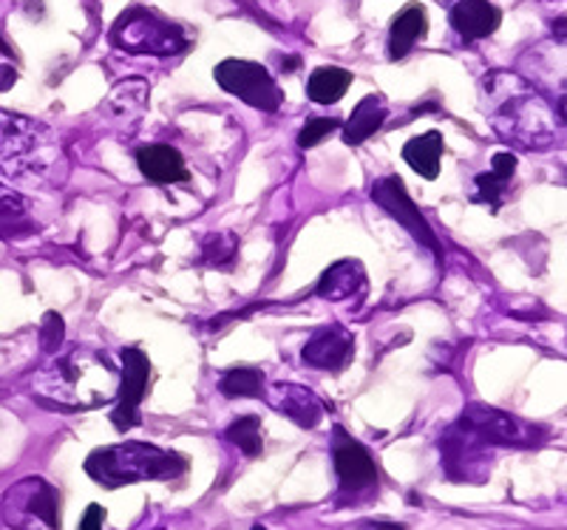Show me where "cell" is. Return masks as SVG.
<instances>
[{
    "instance_id": "cell-1",
    "label": "cell",
    "mask_w": 567,
    "mask_h": 530,
    "mask_svg": "<svg viewBox=\"0 0 567 530\" xmlns=\"http://www.w3.org/2000/svg\"><path fill=\"white\" fill-rule=\"evenodd\" d=\"M482 108L502 140L523 151H547L556 142L559 119L531 82L514 72H491L479 82Z\"/></svg>"
},
{
    "instance_id": "cell-2",
    "label": "cell",
    "mask_w": 567,
    "mask_h": 530,
    "mask_svg": "<svg viewBox=\"0 0 567 530\" xmlns=\"http://www.w3.org/2000/svg\"><path fill=\"white\" fill-rule=\"evenodd\" d=\"M119 372L105 352L94 349H68L52 354L35 375V395L43 405L60 412H91L117 398Z\"/></svg>"
},
{
    "instance_id": "cell-3",
    "label": "cell",
    "mask_w": 567,
    "mask_h": 530,
    "mask_svg": "<svg viewBox=\"0 0 567 530\" xmlns=\"http://www.w3.org/2000/svg\"><path fill=\"white\" fill-rule=\"evenodd\" d=\"M188 457L179 451L159 449L154 442H117V445H105L94 449L86 457V474L94 479L96 486L117 491L123 486L133 482H165V479H177L188 474Z\"/></svg>"
},
{
    "instance_id": "cell-4",
    "label": "cell",
    "mask_w": 567,
    "mask_h": 530,
    "mask_svg": "<svg viewBox=\"0 0 567 530\" xmlns=\"http://www.w3.org/2000/svg\"><path fill=\"white\" fill-rule=\"evenodd\" d=\"M57 168H63V147L52 128L0 108V170L15 179H35Z\"/></svg>"
},
{
    "instance_id": "cell-5",
    "label": "cell",
    "mask_w": 567,
    "mask_h": 530,
    "mask_svg": "<svg viewBox=\"0 0 567 530\" xmlns=\"http://www.w3.org/2000/svg\"><path fill=\"white\" fill-rule=\"evenodd\" d=\"M111 46L126 54L177 57L191 49V37L179 23L168 21L154 9L131 7L111 26Z\"/></svg>"
},
{
    "instance_id": "cell-6",
    "label": "cell",
    "mask_w": 567,
    "mask_h": 530,
    "mask_svg": "<svg viewBox=\"0 0 567 530\" xmlns=\"http://www.w3.org/2000/svg\"><path fill=\"white\" fill-rule=\"evenodd\" d=\"M458 426L479 437L488 449H539L551 437L545 426L523 421L516 414L502 412V409L486 403L465 405L463 414L458 417Z\"/></svg>"
},
{
    "instance_id": "cell-7",
    "label": "cell",
    "mask_w": 567,
    "mask_h": 530,
    "mask_svg": "<svg viewBox=\"0 0 567 530\" xmlns=\"http://www.w3.org/2000/svg\"><path fill=\"white\" fill-rule=\"evenodd\" d=\"M214 77L221 91L239 96L244 105H250L265 114H275L284 105V91L275 77L261 63L253 60L228 57L214 68Z\"/></svg>"
},
{
    "instance_id": "cell-8",
    "label": "cell",
    "mask_w": 567,
    "mask_h": 530,
    "mask_svg": "<svg viewBox=\"0 0 567 530\" xmlns=\"http://www.w3.org/2000/svg\"><path fill=\"white\" fill-rule=\"evenodd\" d=\"M332 463L338 477V500L361 502L377 491V465L366 445L344 431V426L332 428Z\"/></svg>"
},
{
    "instance_id": "cell-9",
    "label": "cell",
    "mask_w": 567,
    "mask_h": 530,
    "mask_svg": "<svg viewBox=\"0 0 567 530\" xmlns=\"http://www.w3.org/2000/svg\"><path fill=\"white\" fill-rule=\"evenodd\" d=\"M3 519L15 530H29L31 522L60 530V494L43 477H26L3 494Z\"/></svg>"
},
{
    "instance_id": "cell-10",
    "label": "cell",
    "mask_w": 567,
    "mask_h": 530,
    "mask_svg": "<svg viewBox=\"0 0 567 530\" xmlns=\"http://www.w3.org/2000/svg\"><path fill=\"white\" fill-rule=\"evenodd\" d=\"M372 202H375L381 210L391 216V219L398 221L400 228L409 233L417 244H423L437 261H442V244L437 238V233L431 230V224L426 221L423 210L414 205V199L405 191V182L398 177V173H391V177H381L375 184H372Z\"/></svg>"
},
{
    "instance_id": "cell-11",
    "label": "cell",
    "mask_w": 567,
    "mask_h": 530,
    "mask_svg": "<svg viewBox=\"0 0 567 530\" xmlns=\"http://www.w3.org/2000/svg\"><path fill=\"white\" fill-rule=\"evenodd\" d=\"M119 361H123V372H119L117 398H114V409H111V423L117 431H131L140 426V403L145 398L147 384H151V361L137 347L123 349Z\"/></svg>"
},
{
    "instance_id": "cell-12",
    "label": "cell",
    "mask_w": 567,
    "mask_h": 530,
    "mask_svg": "<svg viewBox=\"0 0 567 530\" xmlns=\"http://www.w3.org/2000/svg\"><path fill=\"white\" fill-rule=\"evenodd\" d=\"M488 445L472 431H465L463 426H449L440 437V457L442 468L454 482H482L488 477V465H491V454Z\"/></svg>"
},
{
    "instance_id": "cell-13",
    "label": "cell",
    "mask_w": 567,
    "mask_h": 530,
    "mask_svg": "<svg viewBox=\"0 0 567 530\" xmlns=\"http://www.w3.org/2000/svg\"><path fill=\"white\" fill-rule=\"evenodd\" d=\"M355 358V335L340 324L321 326L304 344L301 361L321 372H344Z\"/></svg>"
},
{
    "instance_id": "cell-14",
    "label": "cell",
    "mask_w": 567,
    "mask_h": 530,
    "mask_svg": "<svg viewBox=\"0 0 567 530\" xmlns=\"http://www.w3.org/2000/svg\"><path fill=\"white\" fill-rule=\"evenodd\" d=\"M261 398H265V403L270 405V409L289 417L298 428H315L318 423L324 421L326 414L324 400L318 398L312 389H307V386L279 380V384L265 386Z\"/></svg>"
},
{
    "instance_id": "cell-15",
    "label": "cell",
    "mask_w": 567,
    "mask_h": 530,
    "mask_svg": "<svg viewBox=\"0 0 567 530\" xmlns=\"http://www.w3.org/2000/svg\"><path fill=\"white\" fill-rule=\"evenodd\" d=\"M449 21L465 43H477L500 29L502 12L491 0H449Z\"/></svg>"
},
{
    "instance_id": "cell-16",
    "label": "cell",
    "mask_w": 567,
    "mask_h": 530,
    "mask_svg": "<svg viewBox=\"0 0 567 530\" xmlns=\"http://www.w3.org/2000/svg\"><path fill=\"white\" fill-rule=\"evenodd\" d=\"M516 156L511 151H500L491 159V170H482L474 177V205H486L491 214H500L502 205L508 202L511 182L516 177Z\"/></svg>"
},
{
    "instance_id": "cell-17",
    "label": "cell",
    "mask_w": 567,
    "mask_h": 530,
    "mask_svg": "<svg viewBox=\"0 0 567 530\" xmlns=\"http://www.w3.org/2000/svg\"><path fill=\"white\" fill-rule=\"evenodd\" d=\"M366 270L358 258H340L335 264L324 270V275L318 279L315 295L330 303L349 301V298H361L366 295Z\"/></svg>"
},
{
    "instance_id": "cell-18",
    "label": "cell",
    "mask_w": 567,
    "mask_h": 530,
    "mask_svg": "<svg viewBox=\"0 0 567 530\" xmlns=\"http://www.w3.org/2000/svg\"><path fill=\"white\" fill-rule=\"evenodd\" d=\"M137 168L151 184H179L191 179L182 154L173 145H163V142L137 147Z\"/></svg>"
},
{
    "instance_id": "cell-19",
    "label": "cell",
    "mask_w": 567,
    "mask_h": 530,
    "mask_svg": "<svg viewBox=\"0 0 567 530\" xmlns=\"http://www.w3.org/2000/svg\"><path fill=\"white\" fill-rule=\"evenodd\" d=\"M428 35V15L423 3H405L389 26V60H403Z\"/></svg>"
},
{
    "instance_id": "cell-20",
    "label": "cell",
    "mask_w": 567,
    "mask_h": 530,
    "mask_svg": "<svg viewBox=\"0 0 567 530\" xmlns=\"http://www.w3.org/2000/svg\"><path fill=\"white\" fill-rule=\"evenodd\" d=\"M386 117H389V108H386L384 96L381 94H369L363 96L361 103L355 105L349 119L340 128V137H344V145L358 147L369 140V137H375L381 128H384Z\"/></svg>"
},
{
    "instance_id": "cell-21",
    "label": "cell",
    "mask_w": 567,
    "mask_h": 530,
    "mask_svg": "<svg viewBox=\"0 0 567 530\" xmlns=\"http://www.w3.org/2000/svg\"><path fill=\"white\" fill-rule=\"evenodd\" d=\"M442 154H446V140H442L440 131H426L421 137H412L403 145V163L417 170L428 182L440 173Z\"/></svg>"
},
{
    "instance_id": "cell-22",
    "label": "cell",
    "mask_w": 567,
    "mask_h": 530,
    "mask_svg": "<svg viewBox=\"0 0 567 530\" xmlns=\"http://www.w3.org/2000/svg\"><path fill=\"white\" fill-rule=\"evenodd\" d=\"M349 86H352V72L338 66H321L307 80V96L318 105H332L347 94Z\"/></svg>"
},
{
    "instance_id": "cell-23",
    "label": "cell",
    "mask_w": 567,
    "mask_h": 530,
    "mask_svg": "<svg viewBox=\"0 0 567 530\" xmlns=\"http://www.w3.org/2000/svg\"><path fill=\"white\" fill-rule=\"evenodd\" d=\"M239 258V236L230 230L207 233L199 244V264L214 270H233Z\"/></svg>"
},
{
    "instance_id": "cell-24",
    "label": "cell",
    "mask_w": 567,
    "mask_h": 530,
    "mask_svg": "<svg viewBox=\"0 0 567 530\" xmlns=\"http://www.w3.org/2000/svg\"><path fill=\"white\" fill-rule=\"evenodd\" d=\"M224 440L233 442L244 457H261L265 454V431H261V421L256 414H242L236 421L224 428Z\"/></svg>"
},
{
    "instance_id": "cell-25",
    "label": "cell",
    "mask_w": 567,
    "mask_h": 530,
    "mask_svg": "<svg viewBox=\"0 0 567 530\" xmlns=\"http://www.w3.org/2000/svg\"><path fill=\"white\" fill-rule=\"evenodd\" d=\"M265 372L253 366H233L219 377V391L224 398H261L265 391Z\"/></svg>"
},
{
    "instance_id": "cell-26",
    "label": "cell",
    "mask_w": 567,
    "mask_h": 530,
    "mask_svg": "<svg viewBox=\"0 0 567 530\" xmlns=\"http://www.w3.org/2000/svg\"><path fill=\"white\" fill-rule=\"evenodd\" d=\"M340 128V119L335 117H312L304 122V128L298 131V147H304V151H310V147L321 145V142L326 140V137H332V133L338 131Z\"/></svg>"
},
{
    "instance_id": "cell-27",
    "label": "cell",
    "mask_w": 567,
    "mask_h": 530,
    "mask_svg": "<svg viewBox=\"0 0 567 530\" xmlns=\"http://www.w3.org/2000/svg\"><path fill=\"white\" fill-rule=\"evenodd\" d=\"M63 340H66V321L57 312H46L43 324H40V347L43 352L52 358L57 354V349L63 347Z\"/></svg>"
},
{
    "instance_id": "cell-28",
    "label": "cell",
    "mask_w": 567,
    "mask_h": 530,
    "mask_svg": "<svg viewBox=\"0 0 567 530\" xmlns=\"http://www.w3.org/2000/svg\"><path fill=\"white\" fill-rule=\"evenodd\" d=\"M23 219H26V199L17 191H12L9 184L0 182V221L15 224V221Z\"/></svg>"
},
{
    "instance_id": "cell-29",
    "label": "cell",
    "mask_w": 567,
    "mask_h": 530,
    "mask_svg": "<svg viewBox=\"0 0 567 530\" xmlns=\"http://www.w3.org/2000/svg\"><path fill=\"white\" fill-rule=\"evenodd\" d=\"M103 522H105V508L103 505H96V502H91L89 508H86V514H82L80 528L77 530H103Z\"/></svg>"
},
{
    "instance_id": "cell-30",
    "label": "cell",
    "mask_w": 567,
    "mask_h": 530,
    "mask_svg": "<svg viewBox=\"0 0 567 530\" xmlns=\"http://www.w3.org/2000/svg\"><path fill=\"white\" fill-rule=\"evenodd\" d=\"M17 72L12 66H0V91H7L9 86H15Z\"/></svg>"
},
{
    "instance_id": "cell-31",
    "label": "cell",
    "mask_w": 567,
    "mask_h": 530,
    "mask_svg": "<svg viewBox=\"0 0 567 530\" xmlns=\"http://www.w3.org/2000/svg\"><path fill=\"white\" fill-rule=\"evenodd\" d=\"M363 530H409L400 522H363Z\"/></svg>"
},
{
    "instance_id": "cell-32",
    "label": "cell",
    "mask_w": 567,
    "mask_h": 530,
    "mask_svg": "<svg viewBox=\"0 0 567 530\" xmlns=\"http://www.w3.org/2000/svg\"><path fill=\"white\" fill-rule=\"evenodd\" d=\"M301 66V60L298 57H287V60H281V72H295V68Z\"/></svg>"
},
{
    "instance_id": "cell-33",
    "label": "cell",
    "mask_w": 567,
    "mask_h": 530,
    "mask_svg": "<svg viewBox=\"0 0 567 530\" xmlns=\"http://www.w3.org/2000/svg\"><path fill=\"white\" fill-rule=\"evenodd\" d=\"M0 52L9 54V57H12V46H9L7 40H3V35H0Z\"/></svg>"
},
{
    "instance_id": "cell-34",
    "label": "cell",
    "mask_w": 567,
    "mask_h": 530,
    "mask_svg": "<svg viewBox=\"0 0 567 530\" xmlns=\"http://www.w3.org/2000/svg\"><path fill=\"white\" fill-rule=\"evenodd\" d=\"M253 530H267V528H265V525H256V528H253Z\"/></svg>"
},
{
    "instance_id": "cell-35",
    "label": "cell",
    "mask_w": 567,
    "mask_h": 530,
    "mask_svg": "<svg viewBox=\"0 0 567 530\" xmlns=\"http://www.w3.org/2000/svg\"><path fill=\"white\" fill-rule=\"evenodd\" d=\"M154 530H165V528H154Z\"/></svg>"
}]
</instances>
